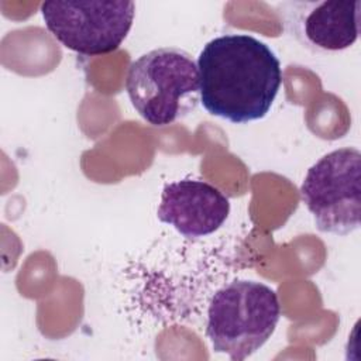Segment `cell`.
<instances>
[{"instance_id": "1", "label": "cell", "mask_w": 361, "mask_h": 361, "mask_svg": "<svg viewBox=\"0 0 361 361\" xmlns=\"http://www.w3.org/2000/svg\"><path fill=\"white\" fill-rule=\"evenodd\" d=\"M200 104L234 124L264 118L282 85L276 54L248 34L210 39L197 56Z\"/></svg>"}, {"instance_id": "2", "label": "cell", "mask_w": 361, "mask_h": 361, "mask_svg": "<svg viewBox=\"0 0 361 361\" xmlns=\"http://www.w3.org/2000/svg\"><path fill=\"white\" fill-rule=\"evenodd\" d=\"M126 90L133 107L148 124L169 126L200 103L197 63L183 49H152L128 66Z\"/></svg>"}, {"instance_id": "3", "label": "cell", "mask_w": 361, "mask_h": 361, "mask_svg": "<svg viewBox=\"0 0 361 361\" xmlns=\"http://www.w3.org/2000/svg\"><path fill=\"white\" fill-rule=\"evenodd\" d=\"M281 319L276 292L257 281L238 279L221 286L207 309L206 334L216 353L241 361L259 350Z\"/></svg>"}, {"instance_id": "4", "label": "cell", "mask_w": 361, "mask_h": 361, "mask_svg": "<svg viewBox=\"0 0 361 361\" xmlns=\"http://www.w3.org/2000/svg\"><path fill=\"white\" fill-rule=\"evenodd\" d=\"M300 196L322 233L347 235L360 227L361 152L343 147L313 164L300 185Z\"/></svg>"}, {"instance_id": "5", "label": "cell", "mask_w": 361, "mask_h": 361, "mask_svg": "<svg viewBox=\"0 0 361 361\" xmlns=\"http://www.w3.org/2000/svg\"><path fill=\"white\" fill-rule=\"evenodd\" d=\"M41 14L48 31L68 49L86 56L116 51L130 32L135 4L111 1H45Z\"/></svg>"}, {"instance_id": "6", "label": "cell", "mask_w": 361, "mask_h": 361, "mask_svg": "<svg viewBox=\"0 0 361 361\" xmlns=\"http://www.w3.org/2000/svg\"><path fill=\"white\" fill-rule=\"evenodd\" d=\"M360 0L289 1L282 6L293 35L314 51L350 48L360 34Z\"/></svg>"}, {"instance_id": "7", "label": "cell", "mask_w": 361, "mask_h": 361, "mask_svg": "<svg viewBox=\"0 0 361 361\" xmlns=\"http://www.w3.org/2000/svg\"><path fill=\"white\" fill-rule=\"evenodd\" d=\"M230 214L226 195L206 180L180 179L165 185L158 219L186 238H200L217 231Z\"/></svg>"}]
</instances>
